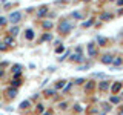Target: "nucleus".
Here are the masks:
<instances>
[{"mask_svg": "<svg viewBox=\"0 0 123 115\" xmlns=\"http://www.w3.org/2000/svg\"><path fill=\"white\" fill-rule=\"evenodd\" d=\"M71 28H72V26H71V23L66 22V20H65V22H62V23H60V26H59L60 32H65V34L69 32V31H71Z\"/></svg>", "mask_w": 123, "mask_h": 115, "instance_id": "f257e3e1", "label": "nucleus"}, {"mask_svg": "<svg viewBox=\"0 0 123 115\" xmlns=\"http://www.w3.org/2000/svg\"><path fill=\"white\" fill-rule=\"evenodd\" d=\"M20 20H22V14L18 12V11L11 12V15H9V22H11V23H18Z\"/></svg>", "mask_w": 123, "mask_h": 115, "instance_id": "f03ea898", "label": "nucleus"}, {"mask_svg": "<svg viewBox=\"0 0 123 115\" xmlns=\"http://www.w3.org/2000/svg\"><path fill=\"white\" fill-rule=\"evenodd\" d=\"M80 52H82V49L77 48V54H72L71 58L74 60V61H82V60H83V57H82V54H80Z\"/></svg>", "mask_w": 123, "mask_h": 115, "instance_id": "7ed1b4c3", "label": "nucleus"}, {"mask_svg": "<svg viewBox=\"0 0 123 115\" xmlns=\"http://www.w3.org/2000/svg\"><path fill=\"white\" fill-rule=\"evenodd\" d=\"M112 57L109 55V54H106V55H103L102 57V63H105V64H109V63H112Z\"/></svg>", "mask_w": 123, "mask_h": 115, "instance_id": "20e7f679", "label": "nucleus"}, {"mask_svg": "<svg viewBox=\"0 0 123 115\" xmlns=\"http://www.w3.org/2000/svg\"><path fill=\"white\" fill-rule=\"evenodd\" d=\"M20 69H22L20 64H14V66H12V72L15 74V78H18V77H20Z\"/></svg>", "mask_w": 123, "mask_h": 115, "instance_id": "39448f33", "label": "nucleus"}, {"mask_svg": "<svg viewBox=\"0 0 123 115\" xmlns=\"http://www.w3.org/2000/svg\"><path fill=\"white\" fill-rule=\"evenodd\" d=\"M6 94H8V97H9V98H14L15 95H17V89H15V87H9V89L6 91Z\"/></svg>", "mask_w": 123, "mask_h": 115, "instance_id": "423d86ee", "label": "nucleus"}, {"mask_svg": "<svg viewBox=\"0 0 123 115\" xmlns=\"http://www.w3.org/2000/svg\"><path fill=\"white\" fill-rule=\"evenodd\" d=\"M88 52H89L91 57H94L95 54H97V52H95V48H94V43H89V45H88Z\"/></svg>", "mask_w": 123, "mask_h": 115, "instance_id": "0eeeda50", "label": "nucleus"}, {"mask_svg": "<svg viewBox=\"0 0 123 115\" xmlns=\"http://www.w3.org/2000/svg\"><path fill=\"white\" fill-rule=\"evenodd\" d=\"M48 12V6H42L40 9H38V12H37V15L38 17H43V15Z\"/></svg>", "mask_w": 123, "mask_h": 115, "instance_id": "6e6552de", "label": "nucleus"}, {"mask_svg": "<svg viewBox=\"0 0 123 115\" xmlns=\"http://www.w3.org/2000/svg\"><path fill=\"white\" fill-rule=\"evenodd\" d=\"M26 38H28V40H32V38H34V32L31 29L26 31Z\"/></svg>", "mask_w": 123, "mask_h": 115, "instance_id": "1a4fd4ad", "label": "nucleus"}, {"mask_svg": "<svg viewBox=\"0 0 123 115\" xmlns=\"http://www.w3.org/2000/svg\"><path fill=\"white\" fill-rule=\"evenodd\" d=\"M5 43L9 45V46H12V45H14V38H12V37H6V38H5Z\"/></svg>", "mask_w": 123, "mask_h": 115, "instance_id": "9d476101", "label": "nucleus"}, {"mask_svg": "<svg viewBox=\"0 0 123 115\" xmlns=\"http://www.w3.org/2000/svg\"><path fill=\"white\" fill-rule=\"evenodd\" d=\"M9 32H11V35H17V34H18V26H14V28H11Z\"/></svg>", "mask_w": 123, "mask_h": 115, "instance_id": "9b49d317", "label": "nucleus"}, {"mask_svg": "<svg viewBox=\"0 0 123 115\" xmlns=\"http://www.w3.org/2000/svg\"><path fill=\"white\" fill-rule=\"evenodd\" d=\"M43 28L45 29H51L52 28V22H43Z\"/></svg>", "mask_w": 123, "mask_h": 115, "instance_id": "f8f14e48", "label": "nucleus"}, {"mask_svg": "<svg viewBox=\"0 0 123 115\" xmlns=\"http://www.w3.org/2000/svg\"><path fill=\"white\" fill-rule=\"evenodd\" d=\"M120 87H122V83H115L114 86H112V91L114 92H118V91H120Z\"/></svg>", "mask_w": 123, "mask_h": 115, "instance_id": "ddd939ff", "label": "nucleus"}, {"mask_svg": "<svg viewBox=\"0 0 123 115\" xmlns=\"http://www.w3.org/2000/svg\"><path fill=\"white\" fill-rule=\"evenodd\" d=\"M100 89H102V91H106L108 89V81H102V83H100Z\"/></svg>", "mask_w": 123, "mask_h": 115, "instance_id": "4468645a", "label": "nucleus"}, {"mask_svg": "<svg viewBox=\"0 0 123 115\" xmlns=\"http://www.w3.org/2000/svg\"><path fill=\"white\" fill-rule=\"evenodd\" d=\"M112 63L115 64V66H118V64H122V58H120V57H117V58L112 60Z\"/></svg>", "mask_w": 123, "mask_h": 115, "instance_id": "2eb2a0df", "label": "nucleus"}, {"mask_svg": "<svg viewBox=\"0 0 123 115\" xmlns=\"http://www.w3.org/2000/svg\"><path fill=\"white\" fill-rule=\"evenodd\" d=\"M111 17H112L111 14H102V20H109Z\"/></svg>", "mask_w": 123, "mask_h": 115, "instance_id": "dca6fc26", "label": "nucleus"}, {"mask_svg": "<svg viewBox=\"0 0 123 115\" xmlns=\"http://www.w3.org/2000/svg\"><path fill=\"white\" fill-rule=\"evenodd\" d=\"M63 86H65V81H63V80H62L60 83H57V86H55V87H57V89H62V87H63Z\"/></svg>", "mask_w": 123, "mask_h": 115, "instance_id": "f3484780", "label": "nucleus"}, {"mask_svg": "<svg viewBox=\"0 0 123 115\" xmlns=\"http://www.w3.org/2000/svg\"><path fill=\"white\" fill-rule=\"evenodd\" d=\"M72 17L74 18H82V14L80 12H72Z\"/></svg>", "mask_w": 123, "mask_h": 115, "instance_id": "a211bd4d", "label": "nucleus"}, {"mask_svg": "<svg viewBox=\"0 0 123 115\" xmlns=\"http://www.w3.org/2000/svg\"><path fill=\"white\" fill-rule=\"evenodd\" d=\"M118 101H120L118 97H111V103H118Z\"/></svg>", "mask_w": 123, "mask_h": 115, "instance_id": "6ab92c4d", "label": "nucleus"}, {"mask_svg": "<svg viewBox=\"0 0 123 115\" xmlns=\"http://www.w3.org/2000/svg\"><path fill=\"white\" fill-rule=\"evenodd\" d=\"M5 23H6V18L5 17H0V26H3Z\"/></svg>", "mask_w": 123, "mask_h": 115, "instance_id": "aec40b11", "label": "nucleus"}, {"mask_svg": "<svg viewBox=\"0 0 123 115\" xmlns=\"http://www.w3.org/2000/svg\"><path fill=\"white\" fill-rule=\"evenodd\" d=\"M51 34H45V35H43V40H51Z\"/></svg>", "mask_w": 123, "mask_h": 115, "instance_id": "412c9836", "label": "nucleus"}, {"mask_svg": "<svg viewBox=\"0 0 123 115\" xmlns=\"http://www.w3.org/2000/svg\"><path fill=\"white\" fill-rule=\"evenodd\" d=\"M12 84H14V86H18V84H20V80H18V78H14Z\"/></svg>", "mask_w": 123, "mask_h": 115, "instance_id": "4be33fe9", "label": "nucleus"}, {"mask_svg": "<svg viewBox=\"0 0 123 115\" xmlns=\"http://www.w3.org/2000/svg\"><path fill=\"white\" fill-rule=\"evenodd\" d=\"M20 106L23 107V109H25V107H28V106H29V101H23V103H22Z\"/></svg>", "mask_w": 123, "mask_h": 115, "instance_id": "5701e85b", "label": "nucleus"}, {"mask_svg": "<svg viewBox=\"0 0 123 115\" xmlns=\"http://www.w3.org/2000/svg\"><path fill=\"white\" fill-rule=\"evenodd\" d=\"M92 25V20H89V22H85L83 23V26H85V28H86V26H91Z\"/></svg>", "mask_w": 123, "mask_h": 115, "instance_id": "b1692460", "label": "nucleus"}, {"mask_svg": "<svg viewBox=\"0 0 123 115\" xmlns=\"http://www.w3.org/2000/svg\"><path fill=\"white\" fill-rule=\"evenodd\" d=\"M97 40H98V43H105V38H103V37H97Z\"/></svg>", "mask_w": 123, "mask_h": 115, "instance_id": "393cba45", "label": "nucleus"}, {"mask_svg": "<svg viewBox=\"0 0 123 115\" xmlns=\"http://www.w3.org/2000/svg\"><path fill=\"white\" fill-rule=\"evenodd\" d=\"M37 110L42 114V112H43V106H42V104H38V106H37Z\"/></svg>", "mask_w": 123, "mask_h": 115, "instance_id": "a878e982", "label": "nucleus"}, {"mask_svg": "<svg viewBox=\"0 0 123 115\" xmlns=\"http://www.w3.org/2000/svg\"><path fill=\"white\" fill-rule=\"evenodd\" d=\"M63 49H65V48H63V46H59V48H57V49H55V52H57V54H59V52H62V51H63Z\"/></svg>", "mask_w": 123, "mask_h": 115, "instance_id": "bb28decb", "label": "nucleus"}, {"mask_svg": "<svg viewBox=\"0 0 123 115\" xmlns=\"http://www.w3.org/2000/svg\"><path fill=\"white\" fill-rule=\"evenodd\" d=\"M0 49H2V51H5V49H6V45L5 43H0Z\"/></svg>", "mask_w": 123, "mask_h": 115, "instance_id": "cd10ccee", "label": "nucleus"}, {"mask_svg": "<svg viewBox=\"0 0 123 115\" xmlns=\"http://www.w3.org/2000/svg\"><path fill=\"white\" fill-rule=\"evenodd\" d=\"M83 81H85V80H83V78H79V80H75V83H77V84H82Z\"/></svg>", "mask_w": 123, "mask_h": 115, "instance_id": "c85d7f7f", "label": "nucleus"}, {"mask_svg": "<svg viewBox=\"0 0 123 115\" xmlns=\"http://www.w3.org/2000/svg\"><path fill=\"white\" fill-rule=\"evenodd\" d=\"M54 94V89H49V91H46V95H52Z\"/></svg>", "mask_w": 123, "mask_h": 115, "instance_id": "c756f323", "label": "nucleus"}, {"mask_svg": "<svg viewBox=\"0 0 123 115\" xmlns=\"http://www.w3.org/2000/svg\"><path fill=\"white\" fill-rule=\"evenodd\" d=\"M118 5H123V0H118Z\"/></svg>", "mask_w": 123, "mask_h": 115, "instance_id": "7c9ffc66", "label": "nucleus"}, {"mask_svg": "<svg viewBox=\"0 0 123 115\" xmlns=\"http://www.w3.org/2000/svg\"><path fill=\"white\" fill-rule=\"evenodd\" d=\"M43 115H51V114H49V112H45V114H43Z\"/></svg>", "mask_w": 123, "mask_h": 115, "instance_id": "2f4dec72", "label": "nucleus"}, {"mask_svg": "<svg viewBox=\"0 0 123 115\" xmlns=\"http://www.w3.org/2000/svg\"><path fill=\"white\" fill-rule=\"evenodd\" d=\"M3 75V71H0V77H2Z\"/></svg>", "mask_w": 123, "mask_h": 115, "instance_id": "473e14b6", "label": "nucleus"}, {"mask_svg": "<svg viewBox=\"0 0 123 115\" xmlns=\"http://www.w3.org/2000/svg\"><path fill=\"white\" fill-rule=\"evenodd\" d=\"M83 2H88V0H83Z\"/></svg>", "mask_w": 123, "mask_h": 115, "instance_id": "72a5a7b5", "label": "nucleus"}]
</instances>
